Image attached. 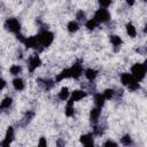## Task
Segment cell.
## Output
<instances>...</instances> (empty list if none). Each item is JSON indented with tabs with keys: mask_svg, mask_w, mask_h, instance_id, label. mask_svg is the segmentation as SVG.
<instances>
[{
	"mask_svg": "<svg viewBox=\"0 0 147 147\" xmlns=\"http://www.w3.org/2000/svg\"><path fill=\"white\" fill-rule=\"evenodd\" d=\"M131 74L137 80L141 82L145 78L146 74H147V68L144 63H136L131 68Z\"/></svg>",
	"mask_w": 147,
	"mask_h": 147,
	"instance_id": "6da1fadb",
	"label": "cell"
},
{
	"mask_svg": "<svg viewBox=\"0 0 147 147\" xmlns=\"http://www.w3.org/2000/svg\"><path fill=\"white\" fill-rule=\"evenodd\" d=\"M37 36H38V40H39V42L42 47H48L54 40V34L51 31H47V30L40 31Z\"/></svg>",
	"mask_w": 147,
	"mask_h": 147,
	"instance_id": "7a4b0ae2",
	"label": "cell"
},
{
	"mask_svg": "<svg viewBox=\"0 0 147 147\" xmlns=\"http://www.w3.org/2000/svg\"><path fill=\"white\" fill-rule=\"evenodd\" d=\"M98 23H107L109 20H110V14L109 11L106 9V8H101L98 9L94 14V17H93Z\"/></svg>",
	"mask_w": 147,
	"mask_h": 147,
	"instance_id": "3957f363",
	"label": "cell"
},
{
	"mask_svg": "<svg viewBox=\"0 0 147 147\" xmlns=\"http://www.w3.org/2000/svg\"><path fill=\"white\" fill-rule=\"evenodd\" d=\"M5 28H6V30H8V31H10V32L18 33L20 30H21V23L18 22V20L11 17V18L6 20V22H5Z\"/></svg>",
	"mask_w": 147,
	"mask_h": 147,
	"instance_id": "277c9868",
	"label": "cell"
},
{
	"mask_svg": "<svg viewBox=\"0 0 147 147\" xmlns=\"http://www.w3.org/2000/svg\"><path fill=\"white\" fill-rule=\"evenodd\" d=\"M41 64V60L38 56V54H33L30 59H29V63H28V69L30 72H33L38 67H40Z\"/></svg>",
	"mask_w": 147,
	"mask_h": 147,
	"instance_id": "5b68a950",
	"label": "cell"
},
{
	"mask_svg": "<svg viewBox=\"0 0 147 147\" xmlns=\"http://www.w3.org/2000/svg\"><path fill=\"white\" fill-rule=\"evenodd\" d=\"M23 44L25 45L26 48H38L39 46H41L39 40H38V36H32V37L25 38Z\"/></svg>",
	"mask_w": 147,
	"mask_h": 147,
	"instance_id": "8992f818",
	"label": "cell"
},
{
	"mask_svg": "<svg viewBox=\"0 0 147 147\" xmlns=\"http://www.w3.org/2000/svg\"><path fill=\"white\" fill-rule=\"evenodd\" d=\"M70 71H71V78L78 79L82 76V74H83V67H82V64L79 62H76L70 68Z\"/></svg>",
	"mask_w": 147,
	"mask_h": 147,
	"instance_id": "52a82bcc",
	"label": "cell"
},
{
	"mask_svg": "<svg viewBox=\"0 0 147 147\" xmlns=\"http://www.w3.org/2000/svg\"><path fill=\"white\" fill-rule=\"evenodd\" d=\"M14 140V127L13 126H8L7 131H6V136H5V139L3 141L1 142V146L6 147V146H9Z\"/></svg>",
	"mask_w": 147,
	"mask_h": 147,
	"instance_id": "ba28073f",
	"label": "cell"
},
{
	"mask_svg": "<svg viewBox=\"0 0 147 147\" xmlns=\"http://www.w3.org/2000/svg\"><path fill=\"white\" fill-rule=\"evenodd\" d=\"M100 115H101V108H99V107L95 106L94 108L91 109V111H90V121H91V123L93 125H96L98 124Z\"/></svg>",
	"mask_w": 147,
	"mask_h": 147,
	"instance_id": "9c48e42d",
	"label": "cell"
},
{
	"mask_svg": "<svg viewBox=\"0 0 147 147\" xmlns=\"http://www.w3.org/2000/svg\"><path fill=\"white\" fill-rule=\"evenodd\" d=\"M86 95H87V93H86L85 91H83V90H75V91L70 94V99L76 102V101H79V100L84 99Z\"/></svg>",
	"mask_w": 147,
	"mask_h": 147,
	"instance_id": "30bf717a",
	"label": "cell"
},
{
	"mask_svg": "<svg viewBox=\"0 0 147 147\" xmlns=\"http://www.w3.org/2000/svg\"><path fill=\"white\" fill-rule=\"evenodd\" d=\"M80 144H83L84 146H92L94 144V139H93V134L87 133V134H83L79 138Z\"/></svg>",
	"mask_w": 147,
	"mask_h": 147,
	"instance_id": "8fae6325",
	"label": "cell"
},
{
	"mask_svg": "<svg viewBox=\"0 0 147 147\" xmlns=\"http://www.w3.org/2000/svg\"><path fill=\"white\" fill-rule=\"evenodd\" d=\"M37 83H38V85H39L40 87H42V88L46 90V91L51 90V88L54 86V84H55L53 80H49V79H41V78L37 79Z\"/></svg>",
	"mask_w": 147,
	"mask_h": 147,
	"instance_id": "7c38bea8",
	"label": "cell"
},
{
	"mask_svg": "<svg viewBox=\"0 0 147 147\" xmlns=\"http://www.w3.org/2000/svg\"><path fill=\"white\" fill-rule=\"evenodd\" d=\"M93 100H94V105H95L96 107L102 108V107H103V105H105L106 98H105V95H103V94H101V93H95V94H94Z\"/></svg>",
	"mask_w": 147,
	"mask_h": 147,
	"instance_id": "4fadbf2b",
	"label": "cell"
},
{
	"mask_svg": "<svg viewBox=\"0 0 147 147\" xmlns=\"http://www.w3.org/2000/svg\"><path fill=\"white\" fill-rule=\"evenodd\" d=\"M67 78H71V71H70V68L68 69H64L62 70L55 78V82H61L63 79H67Z\"/></svg>",
	"mask_w": 147,
	"mask_h": 147,
	"instance_id": "5bb4252c",
	"label": "cell"
},
{
	"mask_svg": "<svg viewBox=\"0 0 147 147\" xmlns=\"http://www.w3.org/2000/svg\"><path fill=\"white\" fill-rule=\"evenodd\" d=\"M134 79V77L132 76V74H129V72H123L121 75V82L124 86H127L132 80Z\"/></svg>",
	"mask_w": 147,
	"mask_h": 147,
	"instance_id": "9a60e30c",
	"label": "cell"
},
{
	"mask_svg": "<svg viewBox=\"0 0 147 147\" xmlns=\"http://www.w3.org/2000/svg\"><path fill=\"white\" fill-rule=\"evenodd\" d=\"M13 86H14V88H15L16 91H23L25 84H24V80H23L22 78L16 77V78L13 79Z\"/></svg>",
	"mask_w": 147,
	"mask_h": 147,
	"instance_id": "2e32d148",
	"label": "cell"
},
{
	"mask_svg": "<svg viewBox=\"0 0 147 147\" xmlns=\"http://www.w3.org/2000/svg\"><path fill=\"white\" fill-rule=\"evenodd\" d=\"M57 96H59V99H60L61 101H65V100H68V99H69V96H70L69 88H68V87H62V88L60 90V92H59Z\"/></svg>",
	"mask_w": 147,
	"mask_h": 147,
	"instance_id": "e0dca14e",
	"label": "cell"
},
{
	"mask_svg": "<svg viewBox=\"0 0 147 147\" xmlns=\"http://www.w3.org/2000/svg\"><path fill=\"white\" fill-rule=\"evenodd\" d=\"M74 100H71V99H69L68 101H67V106H65V115L68 116V117H70V116H72L74 115V113H75V108H74Z\"/></svg>",
	"mask_w": 147,
	"mask_h": 147,
	"instance_id": "ac0fdd59",
	"label": "cell"
},
{
	"mask_svg": "<svg viewBox=\"0 0 147 147\" xmlns=\"http://www.w3.org/2000/svg\"><path fill=\"white\" fill-rule=\"evenodd\" d=\"M84 75H85L86 79H88L90 82H92V80H94L95 77L98 76V71L94 70V69H92V68H88V69L85 70V74H84Z\"/></svg>",
	"mask_w": 147,
	"mask_h": 147,
	"instance_id": "d6986e66",
	"label": "cell"
},
{
	"mask_svg": "<svg viewBox=\"0 0 147 147\" xmlns=\"http://www.w3.org/2000/svg\"><path fill=\"white\" fill-rule=\"evenodd\" d=\"M109 39H110L111 45H113V46H115V47H119V46L123 44L122 38H121L119 36H117V34H111V36L109 37Z\"/></svg>",
	"mask_w": 147,
	"mask_h": 147,
	"instance_id": "ffe728a7",
	"label": "cell"
},
{
	"mask_svg": "<svg viewBox=\"0 0 147 147\" xmlns=\"http://www.w3.org/2000/svg\"><path fill=\"white\" fill-rule=\"evenodd\" d=\"M67 29H68V31H69L70 33H74V32L78 31L79 24H78L77 21H70V22L68 23V25H67Z\"/></svg>",
	"mask_w": 147,
	"mask_h": 147,
	"instance_id": "44dd1931",
	"label": "cell"
},
{
	"mask_svg": "<svg viewBox=\"0 0 147 147\" xmlns=\"http://www.w3.org/2000/svg\"><path fill=\"white\" fill-rule=\"evenodd\" d=\"M125 28H126V33H127L131 38H134V37L137 36V29H136V26H134L132 23H127Z\"/></svg>",
	"mask_w": 147,
	"mask_h": 147,
	"instance_id": "7402d4cb",
	"label": "cell"
},
{
	"mask_svg": "<svg viewBox=\"0 0 147 147\" xmlns=\"http://www.w3.org/2000/svg\"><path fill=\"white\" fill-rule=\"evenodd\" d=\"M11 103H13V99L9 98V96H7V98H5V99L1 101L0 107H1V109H8V108L11 106Z\"/></svg>",
	"mask_w": 147,
	"mask_h": 147,
	"instance_id": "603a6c76",
	"label": "cell"
},
{
	"mask_svg": "<svg viewBox=\"0 0 147 147\" xmlns=\"http://www.w3.org/2000/svg\"><path fill=\"white\" fill-rule=\"evenodd\" d=\"M96 25H98V22H96L94 18H91V20L86 21V23H85V26H86L87 30H90V31L94 30V29L96 28Z\"/></svg>",
	"mask_w": 147,
	"mask_h": 147,
	"instance_id": "cb8c5ba5",
	"label": "cell"
},
{
	"mask_svg": "<svg viewBox=\"0 0 147 147\" xmlns=\"http://www.w3.org/2000/svg\"><path fill=\"white\" fill-rule=\"evenodd\" d=\"M21 70H22V68H21V65H18V64H13V65L9 68V72H10L13 76H17V75L21 72Z\"/></svg>",
	"mask_w": 147,
	"mask_h": 147,
	"instance_id": "d4e9b609",
	"label": "cell"
},
{
	"mask_svg": "<svg viewBox=\"0 0 147 147\" xmlns=\"http://www.w3.org/2000/svg\"><path fill=\"white\" fill-rule=\"evenodd\" d=\"M126 87H127L130 91H137V90H139V87H140V85H139V80H137V79L134 78V79H133Z\"/></svg>",
	"mask_w": 147,
	"mask_h": 147,
	"instance_id": "484cf974",
	"label": "cell"
},
{
	"mask_svg": "<svg viewBox=\"0 0 147 147\" xmlns=\"http://www.w3.org/2000/svg\"><path fill=\"white\" fill-rule=\"evenodd\" d=\"M103 95H105L106 100H110V99L114 98V95H115V91H114L113 88H106L105 92H103Z\"/></svg>",
	"mask_w": 147,
	"mask_h": 147,
	"instance_id": "4316f807",
	"label": "cell"
},
{
	"mask_svg": "<svg viewBox=\"0 0 147 147\" xmlns=\"http://www.w3.org/2000/svg\"><path fill=\"white\" fill-rule=\"evenodd\" d=\"M121 142L124 145V146H129L132 144V139L130 137V134H124L122 138H121Z\"/></svg>",
	"mask_w": 147,
	"mask_h": 147,
	"instance_id": "83f0119b",
	"label": "cell"
},
{
	"mask_svg": "<svg viewBox=\"0 0 147 147\" xmlns=\"http://www.w3.org/2000/svg\"><path fill=\"white\" fill-rule=\"evenodd\" d=\"M76 20L79 21V22H84V21H86V15H85V13H84L82 9L78 10V11L76 13Z\"/></svg>",
	"mask_w": 147,
	"mask_h": 147,
	"instance_id": "f1b7e54d",
	"label": "cell"
},
{
	"mask_svg": "<svg viewBox=\"0 0 147 147\" xmlns=\"http://www.w3.org/2000/svg\"><path fill=\"white\" fill-rule=\"evenodd\" d=\"M34 116V113L33 111H28L26 114H25V116H24V118H23V121H24V125L25 124H28L31 119H32V117Z\"/></svg>",
	"mask_w": 147,
	"mask_h": 147,
	"instance_id": "f546056e",
	"label": "cell"
},
{
	"mask_svg": "<svg viewBox=\"0 0 147 147\" xmlns=\"http://www.w3.org/2000/svg\"><path fill=\"white\" fill-rule=\"evenodd\" d=\"M98 3L100 5L101 8H107L111 3V0H98Z\"/></svg>",
	"mask_w": 147,
	"mask_h": 147,
	"instance_id": "4dcf8cb0",
	"label": "cell"
},
{
	"mask_svg": "<svg viewBox=\"0 0 147 147\" xmlns=\"http://www.w3.org/2000/svg\"><path fill=\"white\" fill-rule=\"evenodd\" d=\"M103 146H117V142H115V141H113V140H107V141L103 144Z\"/></svg>",
	"mask_w": 147,
	"mask_h": 147,
	"instance_id": "1f68e13d",
	"label": "cell"
},
{
	"mask_svg": "<svg viewBox=\"0 0 147 147\" xmlns=\"http://www.w3.org/2000/svg\"><path fill=\"white\" fill-rule=\"evenodd\" d=\"M38 145H39V146H46V145H47L46 139H45L44 137H41V138H40V140H39V142H38Z\"/></svg>",
	"mask_w": 147,
	"mask_h": 147,
	"instance_id": "d6a6232c",
	"label": "cell"
},
{
	"mask_svg": "<svg viewBox=\"0 0 147 147\" xmlns=\"http://www.w3.org/2000/svg\"><path fill=\"white\" fill-rule=\"evenodd\" d=\"M125 2H126L129 6H133L134 2H136V0H125Z\"/></svg>",
	"mask_w": 147,
	"mask_h": 147,
	"instance_id": "836d02e7",
	"label": "cell"
},
{
	"mask_svg": "<svg viewBox=\"0 0 147 147\" xmlns=\"http://www.w3.org/2000/svg\"><path fill=\"white\" fill-rule=\"evenodd\" d=\"M1 83H2V85H1V90H3V88H5V86H6V80H5V79H2V80H1Z\"/></svg>",
	"mask_w": 147,
	"mask_h": 147,
	"instance_id": "e575fe53",
	"label": "cell"
},
{
	"mask_svg": "<svg viewBox=\"0 0 147 147\" xmlns=\"http://www.w3.org/2000/svg\"><path fill=\"white\" fill-rule=\"evenodd\" d=\"M144 32L147 33V23H146V25H145V28H144Z\"/></svg>",
	"mask_w": 147,
	"mask_h": 147,
	"instance_id": "d590c367",
	"label": "cell"
},
{
	"mask_svg": "<svg viewBox=\"0 0 147 147\" xmlns=\"http://www.w3.org/2000/svg\"><path fill=\"white\" fill-rule=\"evenodd\" d=\"M145 52H147V42H146V45H145Z\"/></svg>",
	"mask_w": 147,
	"mask_h": 147,
	"instance_id": "8d00e7d4",
	"label": "cell"
},
{
	"mask_svg": "<svg viewBox=\"0 0 147 147\" xmlns=\"http://www.w3.org/2000/svg\"><path fill=\"white\" fill-rule=\"evenodd\" d=\"M142 1H144V2H147V0H142Z\"/></svg>",
	"mask_w": 147,
	"mask_h": 147,
	"instance_id": "74e56055",
	"label": "cell"
}]
</instances>
